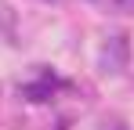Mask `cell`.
Listing matches in <instances>:
<instances>
[{
	"label": "cell",
	"mask_w": 134,
	"mask_h": 130,
	"mask_svg": "<svg viewBox=\"0 0 134 130\" xmlns=\"http://www.w3.org/2000/svg\"><path fill=\"white\" fill-rule=\"evenodd\" d=\"M22 94L29 98V101H47L51 94H54V76H40V80H33V83H25L22 87Z\"/></svg>",
	"instance_id": "cell-2"
},
{
	"label": "cell",
	"mask_w": 134,
	"mask_h": 130,
	"mask_svg": "<svg viewBox=\"0 0 134 130\" xmlns=\"http://www.w3.org/2000/svg\"><path fill=\"white\" fill-rule=\"evenodd\" d=\"M102 4H116V0H102Z\"/></svg>",
	"instance_id": "cell-3"
},
{
	"label": "cell",
	"mask_w": 134,
	"mask_h": 130,
	"mask_svg": "<svg viewBox=\"0 0 134 130\" xmlns=\"http://www.w3.org/2000/svg\"><path fill=\"white\" fill-rule=\"evenodd\" d=\"M127 58V40L123 36H112L109 47H105V54H102V62H105V72H120V65Z\"/></svg>",
	"instance_id": "cell-1"
}]
</instances>
